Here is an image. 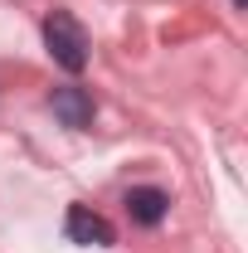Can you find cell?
I'll use <instances>...</instances> for the list:
<instances>
[{
	"mask_svg": "<svg viewBox=\"0 0 248 253\" xmlns=\"http://www.w3.org/2000/svg\"><path fill=\"white\" fill-rule=\"evenodd\" d=\"M44 44H49V54H54L59 68H68V73H83L88 68V30L68 10H54L44 20Z\"/></svg>",
	"mask_w": 248,
	"mask_h": 253,
	"instance_id": "6da1fadb",
	"label": "cell"
},
{
	"mask_svg": "<svg viewBox=\"0 0 248 253\" xmlns=\"http://www.w3.org/2000/svg\"><path fill=\"white\" fill-rule=\"evenodd\" d=\"M63 234L73 239V244H88V249H107L117 234H112V224L97 214L93 205H68V219H63Z\"/></svg>",
	"mask_w": 248,
	"mask_h": 253,
	"instance_id": "7a4b0ae2",
	"label": "cell"
},
{
	"mask_svg": "<svg viewBox=\"0 0 248 253\" xmlns=\"http://www.w3.org/2000/svg\"><path fill=\"white\" fill-rule=\"evenodd\" d=\"M49 107H54V117H59L63 126H73V131L93 126V117H97V102H93L88 88H54Z\"/></svg>",
	"mask_w": 248,
	"mask_h": 253,
	"instance_id": "3957f363",
	"label": "cell"
},
{
	"mask_svg": "<svg viewBox=\"0 0 248 253\" xmlns=\"http://www.w3.org/2000/svg\"><path fill=\"white\" fill-rule=\"evenodd\" d=\"M126 214H131V224H141V229H156V224L170 214V195L156 185H136L126 190Z\"/></svg>",
	"mask_w": 248,
	"mask_h": 253,
	"instance_id": "277c9868",
	"label": "cell"
},
{
	"mask_svg": "<svg viewBox=\"0 0 248 253\" xmlns=\"http://www.w3.org/2000/svg\"><path fill=\"white\" fill-rule=\"evenodd\" d=\"M234 5H239V10H244V0H234Z\"/></svg>",
	"mask_w": 248,
	"mask_h": 253,
	"instance_id": "5b68a950",
	"label": "cell"
}]
</instances>
